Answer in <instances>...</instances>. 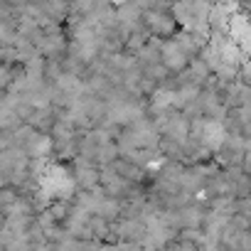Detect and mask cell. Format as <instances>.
Masks as SVG:
<instances>
[{"label": "cell", "instance_id": "3", "mask_svg": "<svg viewBox=\"0 0 251 251\" xmlns=\"http://www.w3.org/2000/svg\"><path fill=\"white\" fill-rule=\"evenodd\" d=\"M241 168H244V170H246V173L251 175V148H249V151L244 153V163H241Z\"/></svg>", "mask_w": 251, "mask_h": 251}, {"label": "cell", "instance_id": "1", "mask_svg": "<svg viewBox=\"0 0 251 251\" xmlns=\"http://www.w3.org/2000/svg\"><path fill=\"white\" fill-rule=\"evenodd\" d=\"M143 27L151 37L155 40H170L173 35L180 32V25L170 10V5H163V8H151V10H143Z\"/></svg>", "mask_w": 251, "mask_h": 251}, {"label": "cell", "instance_id": "2", "mask_svg": "<svg viewBox=\"0 0 251 251\" xmlns=\"http://www.w3.org/2000/svg\"><path fill=\"white\" fill-rule=\"evenodd\" d=\"M239 81L246 84V86H251V57H246L241 62V67H239Z\"/></svg>", "mask_w": 251, "mask_h": 251}]
</instances>
